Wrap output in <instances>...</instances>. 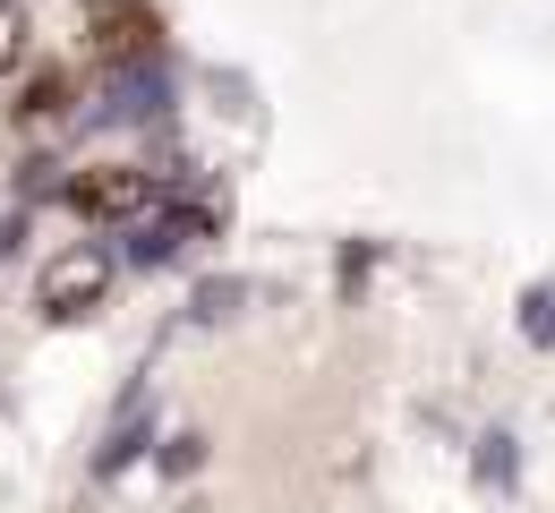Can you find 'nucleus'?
<instances>
[{
  "label": "nucleus",
  "mask_w": 555,
  "mask_h": 513,
  "mask_svg": "<svg viewBox=\"0 0 555 513\" xmlns=\"http://www.w3.org/2000/svg\"><path fill=\"white\" fill-rule=\"evenodd\" d=\"M86 35H94L103 61H138V52H154L163 17H154L145 0H86Z\"/></svg>",
  "instance_id": "nucleus-3"
},
{
  "label": "nucleus",
  "mask_w": 555,
  "mask_h": 513,
  "mask_svg": "<svg viewBox=\"0 0 555 513\" xmlns=\"http://www.w3.org/2000/svg\"><path fill=\"white\" fill-rule=\"evenodd\" d=\"M103 292H112V257H103V248H69V257H52V266H43L35 308H43V317H86Z\"/></svg>",
  "instance_id": "nucleus-2"
},
{
  "label": "nucleus",
  "mask_w": 555,
  "mask_h": 513,
  "mask_svg": "<svg viewBox=\"0 0 555 513\" xmlns=\"http://www.w3.org/2000/svg\"><path fill=\"white\" fill-rule=\"evenodd\" d=\"M145 206H154V171H138V163H86L69 180V215L86 222H138Z\"/></svg>",
  "instance_id": "nucleus-1"
},
{
  "label": "nucleus",
  "mask_w": 555,
  "mask_h": 513,
  "mask_svg": "<svg viewBox=\"0 0 555 513\" xmlns=\"http://www.w3.org/2000/svg\"><path fill=\"white\" fill-rule=\"evenodd\" d=\"M26 43H35V26H26V9L17 0H0V77L26 61Z\"/></svg>",
  "instance_id": "nucleus-4"
}]
</instances>
